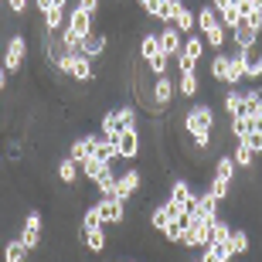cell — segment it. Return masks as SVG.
I'll return each instance as SVG.
<instances>
[{"label":"cell","mask_w":262,"mask_h":262,"mask_svg":"<svg viewBox=\"0 0 262 262\" xmlns=\"http://www.w3.org/2000/svg\"><path fill=\"white\" fill-rule=\"evenodd\" d=\"M198 31H201V38H204V45L211 51H225V24H222V17H218V10L211 7V4H204L201 10H198Z\"/></svg>","instance_id":"cell-1"},{"label":"cell","mask_w":262,"mask_h":262,"mask_svg":"<svg viewBox=\"0 0 262 262\" xmlns=\"http://www.w3.org/2000/svg\"><path fill=\"white\" fill-rule=\"evenodd\" d=\"M184 133L191 136V140H198V136H211L214 129V109L208 106V102H198V106L187 109V116H184Z\"/></svg>","instance_id":"cell-2"},{"label":"cell","mask_w":262,"mask_h":262,"mask_svg":"<svg viewBox=\"0 0 262 262\" xmlns=\"http://www.w3.org/2000/svg\"><path fill=\"white\" fill-rule=\"evenodd\" d=\"M232 181H235V157H218V164H214V174H211V184H208V191H211L218 201H225V198L232 194Z\"/></svg>","instance_id":"cell-3"},{"label":"cell","mask_w":262,"mask_h":262,"mask_svg":"<svg viewBox=\"0 0 262 262\" xmlns=\"http://www.w3.org/2000/svg\"><path fill=\"white\" fill-rule=\"evenodd\" d=\"M140 55H143L146 68H150L154 75H167L170 55H164V48H160V38H157V34H143V38H140Z\"/></svg>","instance_id":"cell-4"},{"label":"cell","mask_w":262,"mask_h":262,"mask_svg":"<svg viewBox=\"0 0 262 262\" xmlns=\"http://www.w3.org/2000/svg\"><path fill=\"white\" fill-rule=\"evenodd\" d=\"M133 126H136V109H133V106H116V109H109L106 116H102V123H99V133L119 136L123 129H133Z\"/></svg>","instance_id":"cell-5"},{"label":"cell","mask_w":262,"mask_h":262,"mask_svg":"<svg viewBox=\"0 0 262 262\" xmlns=\"http://www.w3.org/2000/svg\"><path fill=\"white\" fill-rule=\"evenodd\" d=\"M55 65H58V72H65V75L75 78V82H92V78H96V65H92V58H85V55H61Z\"/></svg>","instance_id":"cell-6"},{"label":"cell","mask_w":262,"mask_h":262,"mask_svg":"<svg viewBox=\"0 0 262 262\" xmlns=\"http://www.w3.org/2000/svg\"><path fill=\"white\" fill-rule=\"evenodd\" d=\"M17 238L28 245V252L41 249V242H45V218H41V211H28L24 214V225H20Z\"/></svg>","instance_id":"cell-7"},{"label":"cell","mask_w":262,"mask_h":262,"mask_svg":"<svg viewBox=\"0 0 262 262\" xmlns=\"http://www.w3.org/2000/svg\"><path fill=\"white\" fill-rule=\"evenodd\" d=\"M201 58H204V38L201 34H187L184 48L177 55V68H181V72H198V61Z\"/></svg>","instance_id":"cell-8"},{"label":"cell","mask_w":262,"mask_h":262,"mask_svg":"<svg viewBox=\"0 0 262 262\" xmlns=\"http://www.w3.org/2000/svg\"><path fill=\"white\" fill-rule=\"evenodd\" d=\"M174 96H177V82H174V78H170V75H154V85H150V99H154L157 113L170 106V102H174Z\"/></svg>","instance_id":"cell-9"},{"label":"cell","mask_w":262,"mask_h":262,"mask_svg":"<svg viewBox=\"0 0 262 262\" xmlns=\"http://www.w3.org/2000/svg\"><path fill=\"white\" fill-rule=\"evenodd\" d=\"M232 38H235V48H238V51H249V48H255V45H259L262 31L242 14V17H238V24L232 28Z\"/></svg>","instance_id":"cell-10"},{"label":"cell","mask_w":262,"mask_h":262,"mask_svg":"<svg viewBox=\"0 0 262 262\" xmlns=\"http://www.w3.org/2000/svg\"><path fill=\"white\" fill-rule=\"evenodd\" d=\"M96 208H99L102 225H123V222H126V201H116V198H99Z\"/></svg>","instance_id":"cell-11"},{"label":"cell","mask_w":262,"mask_h":262,"mask_svg":"<svg viewBox=\"0 0 262 262\" xmlns=\"http://www.w3.org/2000/svg\"><path fill=\"white\" fill-rule=\"evenodd\" d=\"M24 58H28V38L24 34H14L7 41V51H4V68L7 72H17L24 65Z\"/></svg>","instance_id":"cell-12"},{"label":"cell","mask_w":262,"mask_h":262,"mask_svg":"<svg viewBox=\"0 0 262 262\" xmlns=\"http://www.w3.org/2000/svg\"><path fill=\"white\" fill-rule=\"evenodd\" d=\"M170 204H174L181 214H191L198 204V194L191 191V184L187 181H174V187H170Z\"/></svg>","instance_id":"cell-13"},{"label":"cell","mask_w":262,"mask_h":262,"mask_svg":"<svg viewBox=\"0 0 262 262\" xmlns=\"http://www.w3.org/2000/svg\"><path fill=\"white\" fill-rule=\"evenodd\" d=\"M92 17L96 14H89V10H82V7H72L68 10V20H65V31L68 34H75V38H85V34H92Z\"/></svg>","instance_id":"cell-14"},{"label":"cell","mask_w":262,"mask_h":262,"mask_svg":"<svg viewBox=\"0 0 262 262\" xmlns=\"http://www.w3.org/2000/svg\"><path fill=\"white\" fill-rule=\"evenodd\" d=\"M96 150H99V133H85V136H75V140H72L68 157H72L75 164H82L89 157H96Z\"/></svg>","instance_id":"cell-15"},{"label":"cell","mask_w":262,"mask_h":262,"mask_svg":"<svg viewBox=\"0 0 262 262\" xmlns=\"http://www.w3.org/2000/svg\"><path fill=\"white\" fill-rule=\"evenodd\" d=\"M140 184H143V174H140L136 167H129L126 174L116 177V198H119V201H129V198L140 191Z\"/></svg>","instance_id":"cell-16"},{"label":"cell","mask_w":262,"mask_h":262,"mask_svg":"<svg viewBox=\"0 0 262 262\" xmlns=\"http://www.w3.org/2000/svg\"><path fill=\"white\" fill-rule=\"evenodd\" d=\"M157 38H160V48H164V55H170V58H177V55H181V48H184V34L177 31V24H164Z\"/></svg>","instance_id":"cell-17"},{"label":"cell","mask_w":262,"mask_h":262,"mask_svg":"<svg viewBox=\"0 0 262 262\" xmlns=\"http://www.w3.org/2000/svg\"><path fill=\"white\" fill-rule=\"evenodd\" d=\"M82 174L92 181V184H102L109 174H113V164H106V160H99V157H89V160H82Z\"/></svg>","instance_id":"cell-18"},{"label":"cell","mask_w":262,"mask_h":262,"mask_svg":"<svg viewBox=\"0 0 262 262\" xmlns=\"http://www.w3.org/2000/svg\"><path fill=\"white\" fill-rule=\"evenodd\" d=\"M113 140H116L119 157H126V160L140 157V133H136V126H133V129H123V133H119V136H113Z\"/></svg>","instance_id":"cell-19"},{"label":"cell","mask_w":262,"mask_h":262,"mask_svg":"<svg viewBox=\"0 0 262 262\" xmlns=\"http://www.w3.org/2000/svg\"><path fill=\"white\" fill-rule=\"evenodd\" d=\"M174 218H181V211H177L174 204H170V198H167L164 204H157L154 211H150V225H154L157 232H164V228H167L170 222H174Z\"/></svg>","instance_id":"cell-20"},{"label":"cell","mask_w":262,"mask_h":262,"mask_svg":"<svg viewBox=\"0 0 262 262\" xmlns=\"http://www.w3.org/2000/svg\"><path fill=\"white\" fill-rule=\"evenodd\" d=\"M106 45H109L106 34H102V31H92V34H85V38H82V48H78V55H85V58L96 61L99 55L106 51Z\"/></svg>","instance_id":"cell-21"},{"label":"cell","mask_w":262,"mask_h":262,"mask_svg":"<svg viewBox=\"0 0 262 262\" xmlns=\"http://www.w3.org/2000/svg\"><path fill=\"white\" fill-rule=\"evenodd\" d=\"M211 78L214 82H222V85H228L232 89L235 82H232V55H214V61H211Z\"/></svg>","instance_id":"cell-22"},{"label":"cell","mask_w":262,"mask_h":262,"mask_svg":"<svg viewBox=\"0 0 262 262\" xmlns=\"http://www.w3.org/2000/svg\"><path fill=\"white\" fill-rule=\"evenodd\" d=\"M82 238H85L89 252H106V225H92V228H82Z\"/></svg>","instance_id":"cell-23"},{"label":"cell","mask_w":262,"mask_h":262,"mask_svg":"<svg viewBox=\"0 0 262 262\" xmlns=\"http://www.w3.org/2000/svg\"><path fill=\"white\" fill-rule=\"evenodd\" d=\"M41 17H45V31H48V34H58V31L65 28V20H68V7H48Z\"/></svg>","instance_id":"cell-24"},{"label":"cell","mask_w":262,"mask_h":262,"mask_svg":"<svg viewBox=\"0 0 262 262\" xmlns=\"http://www.w3.org/2000/svg\"><path fill=\"white\" fill-rule=\"evenodd\" d=\"M242 113L252 119H262V89H249L242 92Z\"/></svg>","instance_id":"cell-25"},{"label":"cell","mask_w":262,"mask_h":262,"mask_svg":"<svg viewBox=\"0 0 262 262\" xmlns=\"http://www.w3.org/2000/svg\"><path fill=\"white\" fill-rule=\"evenodd\" d=\"M242 61H245V78H262V48L259 45L242 51Z\"/></svg>","instance_id":"cell-26"},{"label":"cell","mask_w":262,"mask_h":262,"mask_svg":"<svg viewBox=\"0 0 262 262\" xmlns=\"http://www.w3.org/2000/svg\"><path fill=\"white\" fill-rule=\"evenodd\" d=\"M174 24H177V31H181V34H184V38H187L191 31H198V14H194V10H191V7H187V4H184V7L177 10Z\"/></svg>","instance_id":"cell-27"},{"label":"cell","mask_w":262,"mask_h":262,"mask_svg":"<svg viewBox=\"0 0 262 262\" xmlns=\"http://www.w3.org/2000/svg\"><path fill=\"white\" fill-rule=\"evenodd\" d=\"M198 89H201V82H198V72H181V78H177V92L184 99L198 96Z\"/></svg>","instance_id":"cell-28"},{"label":"cell","mask_w":262,"mask_h":262,"mask_svg":"<svg viewBox=\"0 0 262 262\" xmlns=\"http://www.w3.org/2000/svg\"><path fill=\"white\" fill-rule=\"evenodd\" d=\"M24 259H28V245L20 242V238H10L4 245V262H24Z\"/></svg>","instance_id":"cell-29"},{"label":"cell","mask_w":262,"mask_h":262,"mask_svg":"<svg viewBox=\"0 0 262 262\" xmlns=\"http://www.w3.org/2000/svg\"><path fill=\"white\" fill-rule=\"evenodd\" d=\"M58 181L61 184H68V187H75V181H78V164L72 160V157H65L58 164Z\"/></svg>","instance_id":"cell-30"},{"label":"cell","mask_w":262,"mask_h":262,"mask_svg":"<svg viewBox=\"0 0 262 262\" xmlns=\"http://www.w3.org/2000/svg\"><path fill=\"white\" fill-rule=\"evenodd\" d=\"M235 167H245V170H249V167H252V160H255V150L249 143H242V140H235Z\"/></svg>","instance_id":"cell-31"},{"label":"cell","mask_w":262,"mask_h":262,"mask_svg":"<svg viewBox=\"0 0 262 262\" xmlns=\"http://www.w3.org/2000/svg\"><path fill=\"white\" fill-rule=\"evenodd\" d=\"M228 245H232L235 255H245L252 245H249V232L245 228H232V235H228Z\"/></svg>","instance_id":"cell-32"},{"label":"cell","mask_w":262,"mask_h":262,"mask_svg":"<svg viewBox=\"0 0 262 262\" xmlns=\"http://www.w3.org/2000/svg\"><path fill=\"white\" fill-rule=\"evenodd\" d=\"M228 235H232V225H228L222 214H218V218L211 222V235H208V245H211V242H225Z\"/></svg>","instance_id":"cell-33"},{"label":"cell","mask_w":262,"mask_h":262,"mask_svg":"<svg viewBox=\"0 0 262 262\" xmlns=\"http://www.w3.org/2000/svg\"><path fill=\"white\" fill-rule=\"evenodd\" d=\"M225 113H228V116H238V113H242V92H238V89H225Z\"/></svg>","instance_id":"cell-34"},{"label":"cell","mask_w":262,"mask_h":262,"mask_svg":"<svg viewBox=\"0 0 262 262\" xmlns=\"http://www.w3.org/2000/svg\"><path fill=\"white\" fill-rule=\"evenodd\" d=\"M242 143H249L255 154H262V129H252V133H245V136H242Z\"/></svg>","instance_id":"cell-35"},{"label":"cell","mask_w":262,"mask_h":262,"mask_svg":"<svg viewBox=\"0 0 262 262\" xmlns=\"http://www.w3.org/2000/svg\"><path fill=\"white\" fill-rule=\"evenodd\" d=\"M136 4H140V10H143V14L157 17V10H160V4H164V0H136Z\"/></svg>","instance_id":"cell-36"},{"label":"cell","mask_w":262,"mask_h":262,"mask_svg":"<svg viewBox=\"0 0 262 262\" xmlns=\"http://www.w3.org/2000/svg\"><path fill=\"white\" fill-rule=\"evenodd\" d=\"M99 4H102V0H78V7L89 10V14H99Z\"/></svg>","instance_id":"cell-37"},{"label":"cell","mask_w":262,"mask_h":262,"mask_svg":"<svg viewBox=\"0 0 262 262\" xmlns=\"http://www.w3.org/2000/svg\"><path fill=\"white\" fill-rule=\"evenodd\" d=\"M4 85H7V68L0 65V92H4Z\"/></svg>","instance_id":"cell-38"},{"label":"cell","mask_w":262,"mask_h":262,"mask_svg":"<svg viewBox=\"0 0 262 262\" xmlns=\"http://www.w3.org/2000/svg\"><path fill=\"white\" fill-rule=\"evenodd\" d=\"M208 4H218V0H208Z\"/></svg>","instance_id":"cell-39"},{"label":"cell","mask_w":262,"mask_h":262,"mask_svg":"<svg viewBox=\"0 0 262 262\" xmlns=\"http://www.w3.org/2000/svg\"><path fill=\"white\" fill-rule=\"evenodd\" d=\"M194 262H201V259H194Z\"/></svg>","instance_id":"cell-40"}]
</instances>
